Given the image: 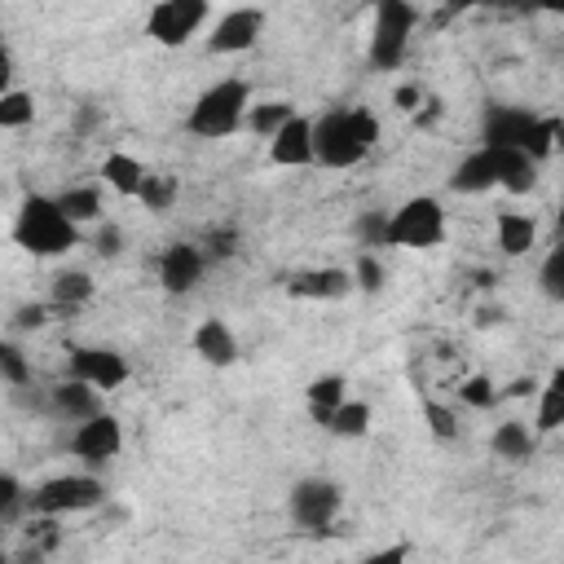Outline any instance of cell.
Masks as SVG:
<instances>
[{"label":"cell","mask_w":564,"mask_h":564,"mask_svg":"<svg viewBox=\"0 0 564 564\" xmlns=\"http://www.w3.org/2000/svg\"><path fill=\"white\" fill-rule=\"evenodd\" d=\"M379 141V119L366 106H335L313 119V154L322 167H352Z\"/></svg>","instance_id":"6da1fadb"},{"label":"cell","mask_w":564,"mask_h":564,"mask_svg":"<svg viewBox=\"0 0 564 564\" xmlns=\"http://www.w3.org/2000/svg\"><path fill=\"white\" fill-rule=\"evenodd\" d=\"M13 242L31 256H62L79 242V225L48 194H26L13 220Z\"/></svg>","instance_id":"7a4b0ae2"},{"label":"cell","mask_w":564,"mask_h":564,"mask_svg":"<svg viewBox=\"0 0 564 564\" xmlns=\"http://www.w3.org/2000/svg\"><path fill=\"white\" fill-rule=\"evenodd\" d=\"M251 115V84L229 75V79H216L212 88L198 93V101L189 106V119L185 128L203 141H216V137H229L242 128V119Z\"/></svg>","instance_id":"3957f363"},{"label":"cell","mask_w":564,"mask_h":564,"mask_svg":"<svg viewBox=\"0 0 564 564\" xmlns=\"http://www.w3.org/2000/svg\"><path fill=\"white\" fill-rule=\"evenodd\" d=\"M480 145L489 150H524L529 159L551 154V123L524 106H489L480 119Z\"/></svg>","instance_id":"277c9868"},{"label":"cell","mask_w":564,"mask_h":564,"mask_svg":"<svg viewBox=\"0 0 564 564\" xmlns=\"http://www.w3.org/2000/svg\"><path fill=\"white\" fill-rule=\"evenodd\" d=\"M419 26V9L405 4V0H379L375 4V18H370V66L375 70H397L405 62V48H410V35Z\"/></svg>","instance_id":"5b68a950"},{"label":"cell","mask_w":564,"mask_h":564,"mask_svg":"<svg viewBox=\"0 0 564 564\" xmlns=\"http://www.w3.org/2000/svg\"><path fill=\"white\" fill-rule=\"evenodd\" d=\"M445 242V207L432 194L405 198L392 220H388V247H410V251H432Z\"/></svg>","instance_id":"8992f818"},{"label":"cell","mask_w":564,"mask_h":564,"mask_svg":"<svg viewBox=\"0 0 564 564\" xmlns=\"http://www.w3.org/2000/svg\"><path fill=\"white\" fill-rule=\"evenodd\" d=\"M106 502V485L88 471H66V476H48L44 485L31 489V516H70V511H93Z\"/></svg>","instance_id":"52a82bcc"},{"label":"cell","mask_w":564,"mask_h":564,"mask_svg":"<svg viewBox=\"0 0 564 564\" xmlns=\"http://www.w3.org/2000/svg\"><path fill=\"white\" fill-rule=\"evenodd\" d=\"M339 507H344V489L326 476H304L286 494V511L300 529H326L339 516Z\"/></svg>","instance_id":"ba28073f"},{"label":"cell","mask_w":564,"mask_h":564,"mask_svg":"<svg viewBox=\"0 0 564 564\" xmlns=\"http://www.w3.org/2000/svg\"><path fill=\"white\" fill-rule=\"evenodd\" d=\"M207 0H159L150 13H145V31L154 35V44L163 48H181L198 35V26L207 22Z\"/></svg>","instance_id":"9c48e42d"},{"label":"cell","mask_w":564,"mask_h":564,"mask_svg":"<svg viewBox=\"0 0 564 564\" xmlns=\"http://www.w3.org/2000/svg\"><path fill=\"white\" fill-rule=\"evenodd\" d=\"M66 379L93 383L97 392H115V388H123V383H128V361H123V352H115V348L84 344V348H70Z\"/></svg>","instance_id":"30bf717a"},{"label":"cell","mask_w":564,"mask_h":564,"mask_svg":"<svg viewBox=\"0 0 564 564\" xmlns=\"http://www.w3.org/2000/svg\"><path fill=\"white\" fill-rule=\"evenodd\" d=\"M264 31V9L256 4H242V9H229L216 18L212 35H207V53L216 57H229V53H247Z\"/></svg>","instance_id":"8fae6325"},{"label":"cell","mask_w":564,"mask_h":564,"mask_svg":"<svg viewBox=\"0 0 564 564\" xmlns=\"http://www.w3.org/2000/svg\"><path fill=\"white\" fill-rule=\"evenodd\" d=\"M119 449H123V423L115 414H106V410L70 432V454L84 458V463H93V467L110 463Z\"/></svg>","instance_id":"7c38bea8"},{"label":"cell","mask_w":564,"mask_h":564,"mask_svg":"<svg viewBox=\"0 0 564 564\" xmlns=\"http://www.w3.org/2000/svg\"><path fill=\"white\" fill-rule=\"evenodd\" d=\"M203 269H207V251H198L194 242H172L159 256V286L167 295H189L198 286Z\"/></svg>","instance_id":"4fadbf2b"},{"label":"cell","mask_w":564,"mask_h":564,"mask_svg":"<svg viewBox=\"0 0 564 564\" xmlns=\"http://www.w3.org/2000/svg\"><path fill=\"white\" fill-rule=\"evenodd\" d=\"M494 185H502V159H498V150H489V145L471 150V154L449 172V189H454V194H485V189H494Z\"/></svg>","instance_id":"5bb4252c"},{"label":"cell","mask_w":564,"mask_h":564,"mask_svg":"<svg viewBox=\"0 0 564 564\" xmlns=\"http://www.w3.org/2000/svg\"><path fill=\"white\" fill-rule=\"evenodd\" d=\"M48 410L57 414V419H66V423H88V419H97L101 414V392L93 388V383H79V379H62V383H53V392H48Z\"/></svg>","instance_id":"9a60e30c"},{"label":"cell","mask_w":564,"mask_h":564,"mask_svg":"<svg viewBox=\"0 0 564 564\" xmlns=\"http://www.w3.org/2000/svg\"><path fill=\"white\" fill-rule=\"evenodd\" d=\"M269 159H273L278 167H308V163H317V154H313V119H308V115H295V119L269 141Z\"/></svg>","instance_id":"2e32d148"},{"label":"cell","mask_w":564,"mask_h":564,"mask_svg":"<svg viewBox=\"0 0 564 564\" xmlns=\"http://www.w3.org/2000/svg\"><path fill=\"white\" fill-rule=\"evenodd\" d=\"M352 286H357V282H352V273H348V269H339V264L304 269V273H295V278L286 282V291H291L295 300H344Z\"/></svg>","instance_id":"e0dca14e"},{"label":"cell","mask_w":564,"mask_h":564,"mask_svg":"<svg viewBox=\"0 0 564 564\" xmlns=\"http://www.w3.org/2000/svg\"><path fill=\"white\" fill-rule=\"evenodd\" d=\"M194 352H198L207 366H216V370L234 366V361H238V339H234L229 322H220V317H207V322L194 330Z\"/></svg>","instance_id":"ac0fdd59"},{"label":"cell","mask_w":564,"mask_h":564,"mask_svg":"<svg viewBox=\"0 0 564 564\" xmlns=\"http://www.w3.org/2000/svg\"><path fill=\"white\" fill-rule=\"evenodd\" d=\"M101 176H106V185H110L115 194H123V198H141V185H145L150 172L141 167V159L115 150V154L101 159Z\"/></svg>","instance_id":"d6986e66"},{"label":"cell","mask_w":564,"mask_h":564,"mask_svg":"<svg viewBox=\"0 0 564 564\" xmlns=\"http://www.w3.org/2000/svg\"><path fill=\"white\" fill-rule=\"evenodd\" d=\"M494 234H498V247H502V256H524L533 242H538V220L533 216H524V212H498V220H494Z\"/></svg>","instance_id":"ffe728a7"},{"label":"cell","mask_w":564,"mask_h":564,"mask_svg":"<svg viewBox=\"0 0 564 564\" xmlns=\"http://www.w3.org/2000/svg\"><path fill=\"white\" fill-rule=\"evenodd\" d=\"M344 375H317L313 383H308V419L313 423H322V427H330V419H335V410L348 401L344 397Z\"/></svg>","instance_id":"44dd1931"},{"label":"cell","mask_w":564,"mask_h":564,"mask_svg":"<svg viewBox=\"0 0 564 564\" xmlns=\"http://www.w3.org/2000/svg\"><path fill=\"white\" fill-rule=\"evenodd\" d=\"M489 449H494L498 458H507V463H524V458H533V432H529V423H524V419H507V423H498L494 436H489Z\"/></svg>","instance_id":"7402d4cb"},{"label":"cell","mask_w":564,"mask_h":564,"mask_svg":"<svg viewBox=\"0 0 564 564\" xmlns=\"http://www.w3.org/2000/svg\"><path fill=\"white\" fill-rule=\"evenodd\" d=\"M93 291H97V282H93L88 269H62L53 278V286H48V295H53L57 308H79V304L93 300Z\"/></svg>","instance_id":"603a6c76"},{"label":"cell","mask_w":564,"mask_h":564,"mask_svg":"<svg viewBox=\"0 0 564 564\" xmlns=\"http://www.w3.org/2000/svg\"><path fill=\"white\" fill-rule=\"evenodd\" d=\"M533 427H538V432H555V427H564V366H555L551 379L542 383Z\"/></svg>","instance_id":"cb8c5ba5"},{"label":"cell","mask_w":564,"mask_h":564,"mask_svg":"<svg viewBox=\"0 0 564 564\" xmlns=\"http://www.w3.org/2000/svg\"><path fill=\"white\" fill-rule=\"evenodd\" d=\"M502 159V189L507 194H529L538 185V159H529L524 150H498Z\"/></svg>","instance_id":"d4e9b609"},{"label":"cell","mask_w":564,"mask_h":564,"mask_svg":"<svg viewBox=\"0 0 564 564\" xmlns=\"http://www.w3.org/2000/svg\"><path fill=\"white\" fill-rule=\"evenodd\" d=\"M57 207H62L75 225H88V220L101 216V189H97V185H70V189L57 194Z\"/></svg>","instance_id":"484cf974"},{"label":"cell","mask_w":564,"mask_h":564,"mask_svg":"<svg viewBox=\"0 0 564 564\" xmlns=\"http://www.w3.org/2000/svg\"><path fill=\"white\" fill-rule=\"evenodd\" d=\"M295 115H300V110H295L291 101H260V106H251V115H247V128L273 141V137H278V132H282V128H286Z\"/></svg>","instance_id":"4316f807"},{"label":"cell","mask_w":564,"mask_h":564,"mask_svg":"<svg viewBox=\"0 0 564 564\" xmlns=\"http://www.w3.org/2000/svg\"><path fill=\"white\" fill-rule=\"evenodd\" d=\"M26 123H35V97L26 93V88H9V93H0V128H26Z\"/></svg>","instance_id":"83f0119b"},{"label":"cell","mask_w":564,"mask_h":564,"mask_svg":"<svg viewBox=\"0 0 564 564\" xmlns=\"http://www.w3.org/2000/svg\"><path fill=\"white\" fill-rule=\"evenodd\" d=\"M538 286L551 304H564V238L542 256V269H538Z\"/></svg>","instance_id":"f1b7e54d"},{"label":"cell","mask_w":564,"mask_h":564,"mask_svg":"<svg viewBox=\"0 0 564 564\" xmlns=\"http://www.w3.org/2000/svg\"><path fill=\"white\" fill-rule=\"evenodd\" d=\"M330 432L335 436H366L370 432V405L366 401H344L330 419Z\"/></svg>","instance_id":"f546056e"},{"label":"cell","mask_w":564,"mask_h":564,"mask_svg":"<svg viewBox=\"0 0 564 564\" xmlns=\"http://www.w3.org/2000/svg\"><path fill=\"white\" fill-rule=\"evenodd\" d=\"M22 511H31V494L22 489V480H18L13 471H4V476H0V520L13 524Z\"/></svg>","instance_id":"4dcf8cb0"},{"label":"cell","mask_w":564,"mask_h":564,"mask_svg":"<svg viewBox=\"0 0 564 564\" xmlns=\"http://www.w3.org/2000/svg\"><path fill=\"white\" fill-rule=\"evenodd\" d=\"M141 203H145L150 212H167V207L176 203V176H167V172H150L145 185H141Z\"/></svg>","instance_id":"1f68e13d"},{"label":"cell","mask_w":564,"mask_h":564,"mask_svg":"<svg viewBox=\"0 0 564 564\" xmlns=\"http://www.w3.org/2000/svg\"><path fill=\"white\" fill-rule=\"evenodd\" d=\"M388 220H392V216L379 212V207H375V212H361V216L352 220V234L361 238V247H388Z\"/></svg>","instance_id":"d6a6232c"},{"label":"cell","mask_w":564,"mask_h":564,"mask_svg":"<svg viewBox=\"0 0 564 564\" xmlns=\"http://www.w3.org/2000/svg\"><path fill=\"white\" fill-rule=\"evenodd\" d=\"M0 375H4L9 388H26L31 383V366H26V357H22V348L13 339L0 344Z\"/></svg>","instance_id":"836d02e7"},{"label":"cell","mask_w":564,"mask_h":564,"mask_svg":"<svg viewBox=\"0 0 564 564\" xmlns=\"http://www.w3.org/2000/svg\"><path fill=\"white\" fill-rule=\"evenodd\" d=\"M352 282H357V291H366V295H379V291H383V264L375 260V251H361V256H357Z\"/></svg>","instance_id":"e575fe53"},{"label":"cell","mask_w":564,"mask_h":564,"mask_svg":"<svg viewBox=\"0 0 564 564\" xmlns=\"http://www.w3.org/2000/svg\"><path fill=\"white\" fill-rule=\"evenodd\" d=\"M423 419H427V427H432L436 441H454V436H458V414H454L449 405H441V401H423Z\"/></svg>","instance_id":"d590c367"},{"label":"cell","mask_w":564,"mask_h":564,"mask_svg":"<svg viewBox=\"0 0 564 564\" xmlns=\"http://www.w3.org/2000/svg\"><path fill=\"white\" fill-rule=\"evenodd\" d=\"M458 401L471 405V410H489V405L498 401V392H494V383H489L485 375H471V379L458 388Z\"/></svg>","instance_id":"8d00e7d4"},{"label":"cell","mask_w":564,"mask_h":564,"mask_svg":"<svg viewBox=\"0 0 564 564\" xmlns=\"http://www.w3.org/2000/svg\"><path fill=\"white\" fill-rule=\"evenodd\" d=\"M44 322H48L44 304H18V313H13V330H40Z\"/></svg>","instance_id":"74e56055"},{"label":"cell","mask_w":564,"mask_h":564,"mask_svg":"<svg viewBox=\"0 0 564 564\" xmlns=\"http://www.w3.org/2000/svg\"><path fill=\"white\" fill-rule=\"evenodd\" d=\"M93 247H97V256H119V251H123V234H119V225H101L97 238H93Z\"/></svg>","instance_id":"f35d334b"},{"label":"cell","mask_w":564,"mask_h":564,"mask_svg":"<svg viewBox=\"0 0 564 564\" xmlns=\"http://www.w3.org/2000/svg\"><path fill=\"white\" fill-rule=\"evenodd\" d=\"M410 560V546L405 542H392V546H379V551H370L361 564H405Z\"/></svg>","instance_id":"ab89813d"},{"label":"cell","mask_w":564,"mask_h":564,"mask_svg":"<svg viewBox=\"0 0 564 564\" xmlns=\"http://www.w3.org/2000/svg\"><path fill=\"white\" fill-rule=\"evenodd\" d=\"M538 392H542V383H538L533 375H520V379H511V383H507V397H516V401L538 397Z\"/></svg>","instance_id":"60d3db41"},{"label":"cell","mask_w":564,"mask_h":564,"mask_svg":"<svg viewBox=\"0 0 564 564\" xmlns=\"http://www.w3.org/2000/svg\"><path fill=\"white\" fill-rule=\"evenodd\" d=\"M392 101H397V110H414V106L423 101V88H419V84H401Z\"/></svg>","instance_id":"b9f144b4"},{"label":"cell","mask_w":564,"mask_h":564,"mask_svg":"<svg viewBox=\"0 0 564 564\" xmlns=\"http://www.w3.org/2000/svg\"><path fill=\"white\" fill-rule=\"evenodd\" d=\"M212 256H234V234H212Z\"/></svg>","instance_id":"7bdbcfd3"},{"label":"cell","mask_w":564,"mask_h":564,"mask_svg":"<svg viewBox=\"0 0 564 564\" xmlns=\"http://www.w3.org/2000/svg\"><path fill=\"white\" fill-rule=\"evenodd\" d=\"M498 322H502V308H498V304H494V308H489V304L476 308V326H498Z\"/></svg>","instance_id":"ee69618b"},{"label":"cell","mask_w":564,"mask_h":564,"mask_svg":"<svg viewBox=\"0 0 564 564\" xmlns=\"http://www.w3.org/2000/svg\"><path fill=\"white\" fill-rule=\"evenodd\" d=\"M551 123V150H564V119H546Z\"/></svg>","instance_id":"f6af8a7d"},{"label":"cell","mask_w":564,"mask_h":564,"mask_svg":"<svg viewBox=\"0 0 564 564\" xmlns=\"http://www.w3.org/2000/svg\"><path fill=\"white\" fill-rule=\"evenodd\" d=\"M560 229H564V194H560Z\"/></svg>","instance_id":"bcb514c9"}]
</instances>
